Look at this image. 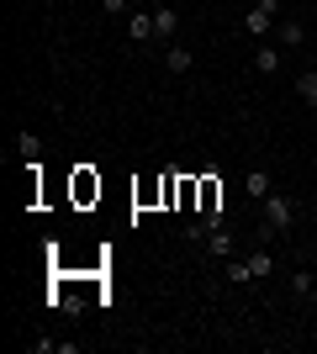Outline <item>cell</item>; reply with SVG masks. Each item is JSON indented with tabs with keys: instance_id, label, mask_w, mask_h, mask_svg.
I'll return each mask as SVG.
<instances>
[{
	"instance_id": "1",
	"label": "cell",
	"mask_w": 317,
	"mask_h": 354,
	"mask_svg": "<svg viewBox=\"0 0 317 354\" xmlns=\"http://www.w3.org/2000/svg\"><path fill=\"white\" fill-rule=\"evenodd\" d=\"M259 207H265V222H259V243H270L275 233H291V227H296V217H302V201H296V196H286V191H270Z\"/></svg>"
},
{
	"instance_id": "2",
	"label": "cell",
	"mask_w": 317,
	"mask_h": 354,
	"mask_svg": "<svg viewBox=\"0 0 317 354\" xmlns=\"http://www.w3.org/2000/svg\"><path fill=\"white\" fill-rule=\"evenodd\" d=\"M275 21H280V0H254L243 11V32L249 37H275Z\"/></svg>"
},
{
	"instance_id": "3",
	"label": "cell",
	"mask_w": 317,
	"mask_h": 354,
	"mask_svg": "<svg viewBox=\"0 0 317 354\" xmlns=\"http://www.w3.org/2000/svg\"><path fill=\"white\" fill-rule=\"evenodd\" d=\"M175 32H180V11L175 6H153V43H175Z\"/></svg>"
},
{
	"instance_id": "4",
	"label": "cell",
	"mask_w": 317,
	"mask_h": 354,
	"mask_svg": "<svg viewBox=\"0 0 317 354\" xmlns=\"http://www.w3.org/2000/svg\"><path fill=\"white\" fill-rule=\"evenodd\" d=\"M206 254H211V259H217V265L238 254V238H233V227H227V222H222V227H211V233H206Z\"/></svg>"
},
{
	"instance_id": "5",
	"label": "cell",
	"mask_w": 317,
	"mask_h": 354,
	"mask_svg": "<svg viewBox=\"0 0 317 354\" xmlns=\"http://www.w3.org/2000/svg\"><path fill=\"white\" fill-rule=\"evenodd\" d=\"M127 37H133L137 48L153 43V6H137V11H127Z\"/></svg>"
},
{
	"instance_id": "6",
	"label": "cell",
	"mask_w": 317,
	"mask_h": 354,
	"mask_svg": "<svg viewBox=\"0 0 317 354\" xmlns=\"http://www.w3.org/2000/svg\"><path fill=\"white\" fill-rule=\"evenodd\" d=\"M280 64H286V59H280V43H270V37H265V43L254 48V69L265 74V80H275V74H280Z\"/></svg>"
},
{
	"instance_id": "7",
	"label": "cell",
	"mask_w": 317,
	"mask_h": 354,
	"mask_svg": "<svg viewBox=\"0 0 317 354\" xmlns=\"http://www.w3.org/2000/svg\"><path fill=\"white\" fill-rule=\"evenodd\" d=\"M275 43L280 48H307V27L291 21V16H280V21H275Z\"/></svg>"
},
{
	"instance_id": "8",
	"label": "cell",
	"mask_w": 317,
	"mask_h": 354,
	"mask_svg": "<svg viewBox=\"0 0 317 354\" xmlns=\"http://www.w3.org/2000/svg\"><path fill=\"white\" fill-rule=\"evenodd\" d=\"M270 191H275L270 169H249V175H243V196H249V201H265Z\"/></svg>"
},
{
	"instance_id": "9",
	"label": "cell",
	"mask_w": 317,
	"mask_h": 354,
	"mask_svg": "<svg viewBox=\"0 0 317 354\" xmlns=\"http://www.w3.org/2000/svg\"><path fill=\"white\" fill-rule=\"evenodd\" d=\"M164 69H169V74H191V69H196V53H191V48H180V43H169V48H164Z\"/></svg>"
},
{
	"instance_id": "10",
	"label": "cell",
	"mask_w": 317,
	"mask_h": 354,
	"mask_svg": "<svg viewBox=\"0 0 317 354\" xmlns=\"http://www.w3.org/2000/svg\"><path fill=\"white\" fill-rule=\"evenodd\" d=\"M16 153H21L27 164H37V159H43V133H32V127H21V133H16Z\"/></svg>"
},
{
	"instance_id": "11",
	"label": "cell",
	"mask_w": 317,
	"mask_h": 354,
	"mask_svg": "<svg viewBox=\"0 0 317 354\" xmlns=\"http://www.w3.org/2000/svg\"><path fill=\"white\" fill-rule=\"evenodd\" d=\"M249 270H254V281H270V275H275V254H270V243H259V249L249 254Z\"/></svg>"
},
{
	"instance_id": "12",
	"label": "cell",
	"mask_w": 317,
	"mask_h": 354,
	"mask_svg": "<svg viewBox=\"0 0 317 354\" xmlns=\"http://www.w3.org/2000/svg\"><path fill=\"white\" fill-rule=\"evenodd\" d=\"M312 286H317V270L302 265L296 275H291V296H302V301H312Z\"/></svg>"
},
{
	"instance_id": "13",
	"label": "cell",
	"mask_w": 317,
	"mask_h": 354,
	"mask_svg": "<svg viewBox=\"0 0 317 354\" xmlns=\"http://www.w3.org/2000/svg\"><path fill=\"white\" fill-rule=\"evenodd\" d=\"M222 270H227V281H233V286H249V281H254L249 259H238V254H233V259H222Z\"/></svg>"
},
{
	"instance_id": "14",
	"label": "cell",
	"mask_w": 317,
	"mask_h": 354,
	"mask_svg": "<svg viewBox=\"0 0 317 354\" xmlns=\"http://www.w3.org/2000/svg\"><path fill=\"white\" fill-rule=\"evenodd\" d=\"M296 95H302L307 106H317V69H302V74H296Z\"/></svg>"
},
{
	"instance_id": "15",
	"label": "cell",
	"mask_w": 317,
	"mask_h": 354,
	"mask_svg": "<svg viewBox=\"0 0 317 354\" xmlns=\"http://www.w3.org/2000/svg\"><path fill=\"white\" fill-rule=\"evenodd\" d=\"M101 11L106 16H127V11H133V0H101Z\"/></svg>"
},
{
	"instance_id": "16",
	"label": "cell",
	"mask_w": 317,
	"mask_h": 354,
	"mask_svg": "<svg viewBox=\"0 0 317 354\" xmlns=\"http://www.w3.org/2000/svg\"><path fill=\"white\" fill-rule=\"evenodd\" d=\"M307 265H312V270H317V249H312V254H307Z\"/></svg>"
},
{
	"instance_id": "17",
	"label": "cell",
	"mask_w": 317,
	"mask_h": 354,
	"mask_svg": "<svg viewBox=\"0 0 317 354\" xmlns=\"http://www.w3.org/2000/svg\"><path fill=\"white\" fill-rule=\"evenodd\" d=\"M137 6H153V0H133V11H137Z\"/></svg>"
},
{
	"instance_id": "18",
	"label": "cell",
	"mask_w": 317,
	"mask_h": 354,
	"mask_svg": "<svg viewBox=\"0 0 317 354\" xmlns=\"http://www.w3.org/2000/svg\"><path fill=\"white\" fill-rule=\"evenodd\" d=\"M153 6H175V0H153Z\"/></svg>"
},
{
	"instance_id": "19",
	"label": "cell",
	"mask_w": 317,
	"mask_h": 354,
	"mask_svg": "<svg viewBox=\"0 0 317 354\" xmlns=\"http://www.w3.org/2000/svg\"><path fill=\"white\" fill-rule=\"evenodd\" d=\"M312 301H317V286H312Z\"/></svg>"
},
{
	"instance_id": "20",
	"label": "cell",
	"mask_w": 317,
	"mask_h": 354,
	"mask_svg": "<svg viewBox=\"0 0 317 354\" xmlns=\"http://www.w3.org/2000/svg\"><path fill=\"white\" fill-rule=\"evenodd\" d=\"M312 48H317V37H312Z\"/></svg>"
}]
</instances>
